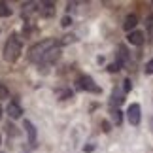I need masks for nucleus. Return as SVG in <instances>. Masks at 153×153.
<instances>
[{
    "mask_svg": "<svg viewBox=\"0 0 153 153\" xmlns=\"http://www.w3.org/2000/svg\"><path fill=\"white\" fill-rule=\"evenodd\" d=\"M0 142H2V140H0Z\"/></svg>",
    "mask_w": 153,
    "mask_h": 153,
    "instance_id": "obj_22",
    "label": "nucleus"
},
{
    "mask_svg": "<svg viewBox=\"0 0 153 153\" xmlns=\"http://www.w3.org/2000/svg\"><path fill=\"white\" fill-rule=\"evenodd\" d=\"M102 127H104V131H106V132H108V131H110V125H108V123H106V121L102 123Z\"/></svg>",
    "mask_w": 153,
    "mask_h": 153,
    "instance_id": "obj_20",
    "label": "nucleus"
},
{
    "mask_svg": "<svg viewBox=\"0 0 153 153\" xmlns=\"http://www.w3.org/2000/svg\"><path fill=\"white\" fill-rule=\"evenodd\" d=\"M114 119H115V123H117V125L121 123V111H119V110H115V114H114Z\"/></svg>",
    "mask_w": 153,
    "mask_h": 153,
    "instance_id": "obj_16",
    "label": "nucleus"
},
{
    "mask_svg": "<svg viewBox=\"0 0 153 153\" xmlns=\"http://www.w3.org/2000/svg\"><path fill=\"white\" fill-rule=\"evenodd\" d=\"M0 117H2V110H0Z\"/></svg>",
    "mask_w": 153,
    "mask_h": 153,
    "instance_id": "obj_21",
    "label": "nucleus"
},
{
    "mask_svg": "<svg viewBox=\"0 0 153 153\" xmlns=\"http://www.w3.org/2000/svg\"><path fill=\"white\" fill-rule=\"evenodd\" d=\"M146 25H148V34H149V36H153V15L148 17V23H146Z\"/></svg>",
    "mask_w": 153,
    "mask_h": 153,
    "instance_id": "obj_12",
    "label": "nucleus"
},
{
    "mask_svg": "<svg viewBox=\"0 0 153 153\" xmlns=\"http://www.w3.org/2000/svg\"><path fill=\"white\" fill-rule=\"evenodd\" d=\"M0 153H2V151H0Z\"/></svg>",
    "mask_w": 153,
    "mask_h": 153,
    "instance_id": "obj_23",
    "label": "nucleus"
},
{
    "mask_svg": "<svg viewBox=\"0 0 153 153\" xmlns=\"http://www.w3.org/2000/svg\"><path fill=\"white\" fill-rule=\"evenodd\" d=\"M8 97H10V91L6 89L2 83H0V98H8Z\"/></svg>",
    "mask_w": 153,
    "mask_h": 153,
    "instance_id": "obj_13",
    "label": "nucleus"
},
{
    "mask_svg": "<svg viewBox=\"0 0 153 153\" xmlns=\"http://www.w3.org/2000/svg\"><path fill=\"white\" fill-rule=\"evenodd\" d=\"M136 25H138V17L132 13V15H128L127 19H125V23H123V28H125L127 32H131V30H132V28L136 27Z\"/></svg>",
    "mask_w": 153,
    "mask_h": 153,
    "instance_id": "obj_9",
    "label": "nucleus"
},
{
    "mask_svg": "<svg viewBox=\"0 0 153 153\" xmlns=\"http://www.w3.org/2000/svg\"><path fill=\"white\" fill-rule=\"evenodd\" d=\"M74 40H76L74 36H64V38H62V42H61V44H72V42H74Z\"/></svg>",
    "mask_w": 153,
    "mask_h": 153,
    "instance_id": "obj_17",
    "label": "nucleus"
},
{
    "mask_svg": "<svg viewBox=\"0 0 153 153\" xmlns=\"http://www.w3.org/2000/svg\"><path fill=\"white\" fill-rule=\"evenodd\" d=\"M53 48H57V44H55V40H42V42H38V44H34L30 49H28V59H30L32 62H42V59L45 57V53H48L49 49Z\"/></svg>",
    "mask_w": 153,
    "mask_h": 153,
    "instance_id": "obj_2",
    "label": "nucleus"
},
{
    "mask_svg": "<svg viewBox=\"0 0 153 153\" xmlns=\"http://www.w3.org/2000/svg\"><path fill=\"white\" fill-rule=\"evenodd\" d=\"M144 70H146V74H153V59H151L148 64H146V68H144Z\"/></svg>",
    "mask_w": 153,
    "mask_h": 153,
    "instance_id": "obj_15",
    "label": "nucleus"
},
{
    "mask_svg": "<svg viewBox=\"0 0 153 153\" xmlns=\"http://www.w3.org/2000/svg\"><path fill=\"white\" fill-rule=\"evenodd\" d=\"M61 25H62V27H68V25H72V19H70V17H64Z\"/></svg>",
    "mask_w": 153,
    "mask_h": 153,
    "instance_id": "obj_19",
    "label": "nucleus"
},
{
    "mask_svg": "<svg viewBox=\"0 0 153 153\" xmlns=\"http://www.w3.org/2000/svg\"><path fill=\"white\" fill-rule=\"evenodd\" d=\"M119 68H121V64H119V62H111L110 66H108V70H110V72H117Z\"/></svg>",
    "mask_w": 153,
    "mask_h": 153,
    "instance_id": "obj_14",
    "label": "nucleus"
},
{
    "mask_svg": "<svg viewBox=\"0 0 153 153\" xmlns=\"http://www.w3.org/2000/svg\"><path fill=\"white\" fill-rule=\"evenodd\" d=\"M0 15H2V17H10L11 15V10L8 8V4L0 2Z\"/></svg>",
    "mask_w": 153,
    "mask_h": 153,
    "instance_id": "obj_11",
    "label": "nucleus"
},
{
    "mask_svg": "<svg viewBox=\"0 0 153 153\" xmlns=\"http://www.w3.org/2000/svg\"><path fill=\"white\" fill-rule=\"evenodd\" d=\"M78 83H79L81 89H85V91H91V93H98V91H100V89L95 85V81L89 78V76H81V78L78 79Z\"/></svg>",
    "mask_w": 153,
    "mask_h": 153,
    "instance_id": "obj_4",
    "label": "nucleus"
},
{
    "mask_svg": "<svg viewBox=\"0 0 153 153\" xmlns=\"http://www.w3.org/2000/svg\"><path fill=\"white\" fill-rule=\"evenodd\" d=\"M123 83H125V85H123V89H125V91H131V87H132L131 79H125V81H123Z\"/></svg>",
    "mask_w": 153,
    "mask_h": 153,
    "instance_id": "obj_18",
    "label": "nucleus"
},
{
    "mask_svg": "<svg viewBox=\"0 0 153 153\" xmlns=\"http://www.w3.org/2000/svg\"><path fill=\"white\" fill-rule=\"evenodd\" d=\"M25 131L28 134V142L34 146V144H36V127H34L30 121H25Z\"/></svg>",
    "mask_w": 153,
    "mask_h": 153,
    "instance_id": "obj_8",
    "label": "nucleus"
},
{
    "mask_svg": "<svg viewBox=\"0 0 153 153\" xmlns=\"http://www.w3.org/2000/svg\"><path fill=\"white\" fill-rule=\"evenodd\" d=\"M128 42H131L132 45H142L144 44V34L142 32H138V30H132V32H128Z\"/></svg>",
    "mask_w": 153,
    "mask_h": 153,
    "instance_id": "obj_7",
    "label": "nucleus"
},
{
    "mask_svg": "<svg viewBox=\"0 0 153 153\" xmlns=\"http://www.w3.org/2000/svg\"><path fill=\"white\" fill-rule=\"evenodd\" d=\"M6 111H8V115L11 117V119H19L21 114H23L21 106L17 104V102H10V104H8V108H6Z\"/></svg>",
    "mask_w": 153,
    "mask_h": 153,
    "instance_id": "obj_6",
    "label": "nucleus"
},
{
    "mask_svg": "<svg viewBox=\"0 0 153 153\" xmlns=\"http://www.w3.org/2000/svg\"><path fill=\"white\" fill-rule=\"evenodd\" d=\"M127 119H128L131 125H138V123H140V106L138 104H131V106H128Z\"/></svg>",
    "mask_w": 153,
    "mask_h": 153,
    "instance_id": "obj_3",
    "label": "nucleus"
},
{
    "mask_svg": "<svg viewBox=\"0 0 153 153\" xmlns=\"http://www.w3.org/2000/svg\"><path fill=\"white\" fill-rule=\"evenodd\" d=\"M21 49H23V44H21L19 36H17V34H11L8 38V42H6V45H4V61L15 62L21 55Z\"/></svg>",
    "mask_w": 153,
    "mask_h": 153,
    "instance_id": "obj_1",
    "label": "nucleus"
},
{
    "mask_svg": "<svg viewBox=\"0 0 153 153\" xmlns=\"http://www.w3.org/2000/svg\"><path fill=\"white\" fill-rule=\"evenodd\" d=\"M59 57H61V48L57 45V48H53V49H49L48 53H45V57L42 59V62L44 64H51V62H55Z\"/></svg>",
    "mask_w": 153,
    "mask_h": 153,
    "instance_id": "obj_5",
    "label": "nucleus"
},
{
    "mask_svg": "<svg viewBox=\"0 0 153 153\" xmlns=\"http://www.w3.org/2000/svg\"><path fill=\"white\" fill-rule=\"evenodd\" d=\"M117 57H119V64H125L127 62V49H125V45H119V53H117Z\"/></svg>",
    "mask_w": 153,
    "mask_h": 153,
    "instance_id": "obj_10",
    "label": "nucleus"
}]
</instances>
